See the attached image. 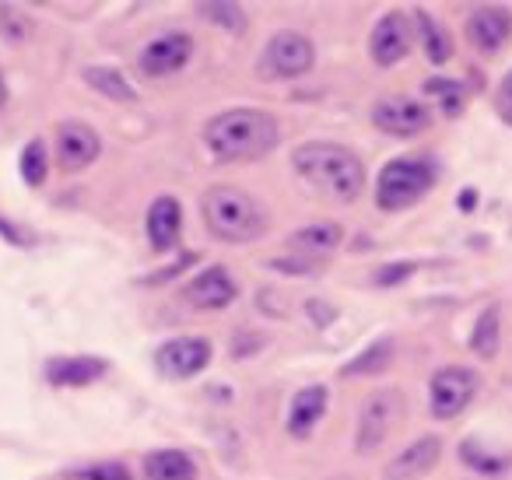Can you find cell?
Here are the masks:
<instances>
[{"instance_id": "1", "label": "cell", "mask_w": 512, "mask_h": 480, "mask_svg": "<svg viewBox=\"0 0 512 480\" xmlns=\"http://www.w3.org/2000/svg\"><path fill=\"white\" fill-rule=\"evenodd\" d=\"M204 141L218 162H253L278 148L281 130L271 113L260 109H232L207 123Z\"/></svg>"}, {"instance_id": "2", "label": "cell", "mask_w": 512, "mask_h": 480, "mask_svg": "<svg viewBox=\"0 0 512 480\" xmlns=\"http://www.w3.org/2000/svg\"><path fill=\"white\" fill-rule=\"evenodd\" d=\"M295 172L313 186L320 197L351 204L365 190V169L348 148L330 141H309L295 151Z\"/></svg>"}, {"instance_id": "3", "label": "cell", "mask_w": 512, "mask_h": 480, "mask_svg": "<svg viewBox=\"0 0 512 480\" xmlns=\"http://www.w3.org/2000/svg\"><path fill=\"white\" fill-rule=\"evenodd\" d=\"M200 211H204V225L225 242H253L267 228V218L256 207V200L235 186H211L200 197Z\"/></svg>"}, {"instance_id": "4", "label": "cell", "mask_w": 512, "mask_h": 480, "mask_svg": "<svg viewBox=\"0 0 512 480\" xmlns=\"http://www.w3.org/2000/svg\"><path fill=\"white\" fill-rule=\"evenodd\" d=\"M435 183V169L425 158H393L376 183V200L383 211H404L418 204Z\"/></svg>"}, {"instance_id": "5", "label": "cell", "mask_w": 512, "mask_h": 480, "mask_svg": "<svg viewBox=\"0 0 512 480\" xmlns=\"http://www.w3.org/2000/svg\"><path fill=\"white\" fill-rule=\"evenodd\" d=\"M316 50L302 32H278L271 43L264 46V57L256 60V71L267 81H285V78H299L313 67Z\"/></svg>"}, {"instance_id": "6", "label": "cell", "mask_w": 512, "mask_h": 480, "mask_svg": "<svg viewBox=\"0 0 512 480\" xmlns=\"http://www.w3.org/2000/svg\"><path fill=\"white\" fill-rule=\"evenodd\" d=\"M404 414V393L397 389H376L365 396L362 414H358V452H372L386 442L393 424Z\"/></svg>"}, {"instance_id": "7", "label": "cell", "mask_w": 512, "mask_h": 480, "mask_svg": "<svg viewBox=\"0 0 512 480\" xmlns=\"http://www.w3.org/2000/svg\"><path fill=\"white\" fill-rule=\"evenodd\" d=\"M477 393V375L470 368H439L432 375V389H428V403H432V414L449 421L456 417Z\"/></svg>"}, {"instance_id": "8", "label": "cell", "mask_w": 512, "mask_h": 480, "mask_svg": "<svg viewBox=\"0 0 512 480\" xmlns=\"http://www.w3.org/2000/svg\"><path fill=\"white\" fill-rule=\"evenodd\" d=\"M211 361V344L200 337H176L155 351V365L169 379H190V375L204 372Z\"/></svg>"}, {"instance_id": "9", "label": "cell", "mask_w": 512, "mask_h": 480, "mask_svg": "<svg viewBox=\"0 0 512 480\" xmlns=\"http://www.w3.org/2000/svg\"><path fill=\"white\" fill-rule=\"evenodd\" d=\"M372 123L390 137H414L432 127V109L414 99H383L372 109Z\"/></svg>"}, {"instance_id": "10", "label": "cell", "mask_w": 512, "mask_h": 480, "mask_svg": "<svg viewBox=\"0 0 512 480\" xmlns=\"http://www.w3.org/2000/svg\"><path fill=\"white\" fill-rule=\"evenodd\" d=\"M193 57V39L186 32H165V36L151 39L141 53V71L148 78H169V74L183 71Z\"/></svg>"}, {"instance_id": "11", "label": "cell", "mask_w": 512, "mask_h": 480, "mask_svg": "<svg viewBox=\"0 0 512 480\" xmlns=\"http://www.w3.org/2000/svg\"><path fill=\"white\" fill-rule=\"evenodd\" d=\"M102 151V141L88 123H78V120H67L60 123L57 130V162L64 172H81L99 158Z\"/></svg>"}, {"instance_id": "12", "label": "cell", "mask_w": 512, "mask_h": 480, "mask_svg": "<svg viewBox=\"0 0 512 480\" xmlns=\"http://www.w3.org/2000/svg\"><path fill=\"white\" fill-rule=\"evenodd\" d=\"M407 46H411V29H407V18L400 11H390L376 22L369 39V57L379 67H393L397 60L407 57Z\"/></svg>"}, {"instance_id": "13", "label": "cell", "mask_w": 512, "mask_h": 480, "mask_svg": "<svg viewBox=\"0 0 512 480\" xmlns=\"http://www.w3.org/2000/svg\"><path fill=\"white\" fill-rule=\"evenodd\" d=\"M512 36V15L498 4H484L467 18V39L481 53H498Z\"/></svg>"}, {"instance_id": "14", "label": "cell", "mask_w": 512, "mask_h": 480, "mask_svg": "<svg viewBox=\"0 0 512 480\" xmlns=\"http://www.w3.org/2000/svg\"><path fill=\"white\" fill-rule=\"evenodd\" d=\"M439 456H442V442L435 435H425L390 459L383 480H421L435 463H439Z\"/></svg>"}, {"instance_id": "15", "label": "cell", "mask_w": 512, "mask_h": 480, "mask_svg": "<svg viewBox=\"0 0 512 480\" xmlns=\"http://www.w3.org/2000/svg\"><path fill=\"white\" fill-rule=\"evenodd\" d=\"M183 298L193 309H225L235 298V281L228 277L225 267H207L204 274H197L186 284Z\"/></svg>"}, {"instance_id": "16", "label": "cell", "mask_w": 512, "mask_h": 480, "mask_svg": "<svg viewBox=\"0 0 512 480\" xmlns=\"http://www.w3.org/2000/svg\"><path fill=\"white\" fill-rule=\"evenodd\" d=\"M102 375H106V361L88 358V354H81V358H53L50 365H46V379L64 389L88 386V382L102 379Z\"/></svg>"}, {"instance_id": "17", "label": "cell", "mask_w": 512, "mask_h": 480, "mask_svg": "<svg viewBox=\"0 0 512 480\" xmlns=\"http://www.w3.org/2000/svg\"><path fill=\"white\" fill-rule=\"evenodd\" d=\"M327 414V386H306L295 393L292 410H288V431L295 438H306Z\"/></svg>"}, {"instance_id": "18", "label": "cell", "mask_w": 512, "mask_h": 480, "mask_svg": "<svg viewBox=\"0 0 512 480\" xmlns=\"http://www.w3.org/2000/svg\"><path fill=\"white\" fill-rule=\"evenodd\" d=\"M183 228V211L172 197H158L148 211V239L155 249H172V242L179 239Z\"/></svg>"}, {"instance_id": "19", "label": "cell", "mask_w": 512, "mask_h": 480, "mask_svg": "<svg viewBox=\"0 0 512 480\" xmlns=\"http://www.w3.org/2000/svg\"><path fill=\"white\" fill-rule=\"evenodd\" d=\"M144 480H197V463L179 449L151 452L144 459Z\"/></svg>"}, {"instance_id": "20", "label": "cell", "mask_w": 512, "mask_h": 480, "mask_svg": "<svg viewBox=\"0 0 512 480\" xmlns=\"http://www.w3.org/2000/svg\"><path fill=\"white\" fill-rule=\"evenodd\" d=\"M337 246H341V228L337 225H309L288 239V249H292L295 256H309V260L330 256Z\"/></svg>"}, {"instance_id": "21", "label": "cell", "mask_w": 512, "mask_h": 480, "mask_svg": "<svg viewBox=\"0 0 512 480\" xmlns=\"http://www.w3.org/2000/svg\"><path fill=\"white\" fill-rule=\"evenodd\" d=\"M85 81H88V88H95V92L106 95V99H113V102H137L134 85H130L120 71H113V67H88Z\"/></svg>"}, {"instance_id": "22", "label": "cell", "mask_w": 512, "mask_h": 480, "mask_svg": "<svg viewBox=\"0 0 512 480\" xmlns=\"http://www.w3.org/2000/svg\"><path fill=\"white\" fill-rule=\"evenodd\" d=\"M418 32H421V43H425V53L432 64H446L449 53H453V43H449V36L442 32V25L435 22L432 15H425V11H418Z\"/></svg>"}, {"instance_id": "23", "label": "cell", "mask_w": 512, "mask_h": 480, "mask_svg": "<svg viewBox=\"0 0 512 480\" xmlns=\"http://www.w3.org/2000/svg\"><path fill=\"white\" fill-rule=\"evenodd\" d=\"M390 361H393V340H376L362 358L344 365V375H376L383 368H390Z\"/></svg>"}, {"instance_id": "24", "label": "cell", "mask_w": 512, "mask_h": 480, "mask_svg": "<svg viewBox=\"0 0 512 480\" xmlns=\"http://www.w3.org/2000/svg\"><path fill=\"white\" fill-rule=\"evenodd\" d=\"M498 333H502V326H498V309L491 305V309H484L481 319H477V330H474L470 347H474L481 358H495L498 354Z\"/></svg>"}, {"instance_id": "25", "label": "cell", "mask_w": 512, "mask_h": 480, "mask_svg": "<svg viewBox=\"0 0 512 480\" xmlns=\"http://www.w3.org/2000/svg\"><path fill=\"white\" fill-rule=\"evenodd\" d=\"M46 172H50L46 144H43V141L25 144V151H22V179H25L29 186H43V183H46Z\"/></svg>"}, {"instance_id": "26", "label": "cell", "mask_w": 512, "mask_h": 480, "mask_svg": "<svg viewBox=\"0 0 512 480\" xmlns=\"http://www.w3.org/2000/svg\"><path fill=\"white\" fill-rule=\"evenodd\" d=\"M200 15L218 22L221 29H228V32L246 29V11H242L239 4H200Z\"/></svg>"}, {"instance_id": "27", "label": "cell", "mask_w": 512, "mask_h": 480, "mask_svg": "<svg viewBox=\"0 0 512 480\" xmlns=\"http://www.w3.org/2000/svg\"><path fill=\"white\" fill-rule=\"evenodd\" d=\"M29 18L22 15L18 8H11V4H0V32L11 39V43H18V39L29 36Z\"/></svg>"}, {"instance_id": "28", "label": "cell", "mask_w": 512, "mask_h": 480, "mask_svg": "<svg viewBox=\"0 0 512 480\" xmlns=\"http://www.w3.org/2000/svg\"><path fill=\"white\" fill-rule=\"evenodd\" d=\"M78 480H130V470L123 463H99V466H88V470L74 473Z\"/></svg>"}, {"instance_id": "29", "label": "cell", "mask_w": 512, "mask_h": 480, "mask_svg": "<svg viewBox=\"0 0 512 480\" xmlns=\"http://www.w3.org/2000/svg\"><path fill=\"white\" fill-rule=\"evenodd\" d=\"M463 459H467L474 470H481V473H502L505 470V459H491V456H481L477 452V445L474 442H467L463 445Z\"/></svg>"}, {"instance_id": "30", "label": "cell", "mask_w": 512, "mask_h": 480, "mask_svg": "<svg viewBox=\"0 0 512 480\" xmlns=\"http://www.w3.org/2000/svg\"><path fill=\"white\" fill-rule=\"evenodd\" d=\"M425 92L428 95H442V99H446V113H456V109H460V85H446V81H428Z\"/></svg>"}, {"instance_id": "31", "label": "cell", "mask_w": 512, "mask_h": 480, "mask_svg": "<svg viewBox=\"0 0 512 480\" xmlns=\"http://www.w3.org/2000/svg\"><path fill=\"white\" fill-rule=\"evenodd\" d=\"M495 106H498V116H502V120L512 127V71L505 74V78H502V85H498Z\"/></svg>"}, {"instance_id": "32", "label": "cell", "mask_w": 512, "mask_h": 480, "mask_svg": "<svg viewBox=\"0 0 512 480\" xmlns=\"http://www.w3.org/2000/svg\"><path fill=\"white\" fill-rule=\"evenodd\" d=\"M407 274H414V263H393V267H383L376 274V284H397L404 281Z\"/></svg>"}, {"instance_id": "33", "label": "cell", "mask_w": 512, "mask_h": 480, "mask_svg": "<svg viewBox=\"0 0 512 480\" xmlns=\"http://www.w3.org/2000/svg\"><path fill=\"white\" fill-rule=\"evenodd\" d=\"M0 235H4V239H8V242H22V235H18L15 228L8 225V221H0Z\"/></svg>"}, {"instance_id": "34", "label": "cell", "mask_w": 512, "mask_h": 480, "mask_svg": "<svg viewBox=\"0 0 512 480\" xmlns=\"http://www.w3.org/2000/svg\"><path fill=\"white\" fill-rule=\"evenodd\" d=\"M4 102H8V85H4V74H0V109H4Z\"/></svg>"}]
</instances>
